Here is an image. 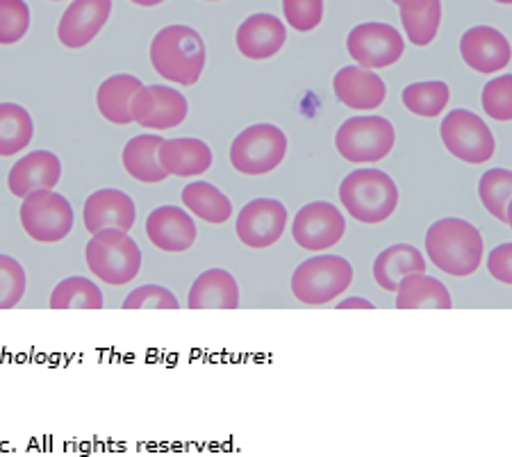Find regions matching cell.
Segmentation results:
<instances>
[{"label":"cell","mask_w":512,"mask_h":457,"mask_svg":"<svg viewBox=\"0 0 512 457\" xmlns=\"http://www.w3.org/2000/svg\"><path fill=\"white\" fill-rule=\"evenodd\" d=\"M426 253L442 273L467 278L481 267L483 237L469 221L440 219L426 232Z\"/></svg>","instance_id":"obj_1"},{"label":"cell","mask_w":512,"mask_h":457,"mask_svg":"<svg viewBox=\"0 0 512 457\" xmlns=\"http://www.w3.org/2000/svg\"><path fill=\"white\" fill-rule=\"evenodd\" d=\"M155 73L176 85H196L205 69V44L194 28L169 26L155 35L151 44Z\"/></svg>","instance_id":"obj_2"},{"label":"cell","mask_w":512,"mask_h":457,"mask_svg":"<svg viewBox=\"0 0 512 457\" xmlns=\"http://www.w3.org/2000/svg\"><path fill=\"white\" fill-rule=\"evenodd\" d=\"M340 201L355 221L383 223L399 205V189L387 173L378 169H358L340 185Z\"/></svg>","instance_id":"obj_3"},{"label":"cell","mask_w":512,"mask_h":457,"mask_svg":"<svg viewBox=\"0 0 512 457\" xmlns=\"http://www.w3.org/2000/svg\"><path fill=\"white\" fill-rule=\"evenodd\" d=\"M89 271L107 285L121 287L137 278L142 269V251L128 237V232L107 228L96 232L85 248Z\"/></svg>","instance_id":"obj_4"},{"label":"cell","mask_w":512,"mask_h":457,"mask_svg":"<svg viewBox=\"0 0 512 457\" xmlns=\"http://www.w3.org/2000/svg\"><path fill=\"white\" fill-rule=\"evenodd\" d=\"M353 282V267L344 257L317 255L305 260L292 276V294L305 305H326Z\"/></svg>","instance_id":"obj_5"},{"label":"cell","mask_w":512,"mask_h":457,"mask_svg":"<svg viewBox=\"0 0 512 457\" xmlns=\"http://www.w3.org/2000/svg\"><path fill=\"white\" fill-rule=\"evenodd\" d=\"M394 128L383 116H353L344 121L335 135V146L346 162L374 164L390 155Z\"/></svg>","instance_id":"obj_6"},{"label":"cell","mask_w":512,"mask_h":457,"mask_svg":"<svg viewBox=\"0 0 512 457\" xmlns=\"http://www.w3.org/2000/svg\"><path fill=\"white\" fill-rule=\"evenodd\" d=\"M287 137L285 132L271 126V123H258L246 128L235 137L230 146V164L244 176H264L271 173L285 160Z\"/></svg>","instance_id":"obj_7"},{"label":"cell","mask_w":512,"mask_h":457,"mask_svg":"<svg viewBox=\"0 0 512 457\" xmlns=\"http://www.w3.org/2000/svg\"><path fill=\"white\" fill-rule=\"evenodd\" d=\"M21 226L39 244H55L69 237L73 228V207L53 189L35 191L21 203Z\"/></svg>","instance_id":"obj_8"},{"label":"cell","mask_w":512,"mask_h":457,"mask_svg":"<svg viewBox=\"0 0 512 457\" xmlns=\"http://www.w3.org/2000/svg\"><path fill=\"white\" fill-rule=\"evenodd\" d=\"M440 135L447 151L467 164H485L497 151L492 130L485 126L481 116L467 110H453L442 121Z\"/></svg>","instance_id":"obj_9"},{"label":"cell","mask_w":512,"mask_h":457,"mask_svg":"<svg viewBox=\"0 0 512 457\" xmlns=\"http://www.w3.org/2000/svg\"><path fill=\"white\" fill-rule=\"evenodd\" d=\"M346 48L362 69H385L401 60L406 44L401 32L387 23H362L351 30Z\"/></svg>","instance_id":"obj_10"},{"label":"cell","mask_w":512,"mask_h":457,"mask_svg":"<svg viewBox=\"0 0 512 457\" xmlns=\"http://www.w3.org/2000/svg\"><path fill=\"white\" fill-rule=\"evenodd\" d=\"M346 232V221L335 205L326 201H317L305 205L303 210L294 216L292 235L294 242L305 251L321 253L340 244Z\"/></svg>","instance_id":"obj_11"},{"label":"cell","mask_w":512,"mask_h":457,"mask_svg":"<svg viewBox=\"0 0 512 457\" xmlns=\"http://www.w3.org/2000/svg\"><path fill=\"white\" fill-rule=\"evenodd\" d=\"M185 119L187 98L171 87H142L132 98V121L142 128L171 130L178 128Z\"/></svg>","instance_id":"obj_12"},{"label":"cell","mask_w":512,"mask_h":457,"mask_svg":"<svg viewBox=\"0 0 512 457\" xmlns=\"http://www.w3.org/2000/svg\"><path fill=\"white\" fill-rule=\"evenodd\" d=\"M287 226V210L274 198H258L242 207L235 232L239 242L249 248H269L283 237Z\"/></svg>","instance_id":"obj_13"},{"label":"cell","mask_w":512,"mask_h":457,"mask_svg":"<svg viewBox=\"0 0 512 457\" xmlns=\"http://www.w3.org/2000/svg\"><path fill=\"white\" fill-rule=\"evenodd\" d=\"M112 0H73L62 14L57 37L66 48H85L110 19Z\"/></svg>","instance_id":"obj_14"},{"label":"cell","mask_w":512,"mask_h":457,"mask_svg":"<svg viewBox=\"0 0 512 457\" xmlns=\"http://www.w3.org/2000/svg\"><path fill=\"white\" fill-rule=\"evenodd\" d=\"M146 237L164 253H183L196 242V223L176 205H164L148 214Z\"/></svg>","instance_id":"obj_15"},{"label":"cell","mask_w":512,"mask_h":457,"mask_svg":"<svg viewBox=\"0 0 512 457\" xmlns=\"http://www.w3.org/2000/svg\"><path fill=\"white\" fill-rule=\"evenodd\" d=\"M460 55L476 73H499L510 64V44L499 30L476 26L462 35Z\"/></svg>","instance_id":"obj_16"},{"label":"cell","mask_w":512,"mask_h":457,"mask_svg":"<svg viewBox=\"0 0 512 457\" xmlns=\"http://www.w3.org/2000/svg\"><path fill=\"white\" fill-rule=\"evenodd\" d=\"M135 214V203L128 194L119 189H98L85 201L82 219L92 235L107 228L128 232L135 226Z\"/></svg>","instance_id":"obj_17"},{"label":"cell","mask_w":512,"mask_h":457,"mask_svg":"<svg viewBox=\"0 0 512 457\" xmlns=\"http://www.w3.org/2000/svg\"><path fill=\"white\" fill-rule=\"evenodd\" d=\"M333 89L340 103L358 112L378 110L387 96L383 78L362 66H344L333 80Z\"/></svg>","instance_id":"obj_18"},{"label":"cell","mask_w":512,"mask_h":457,"mask_svg":"<svg viewBox=\"0 0 512 457\" xmlns=\"http://www.w3.org/2000/svg\"><path fill=\"white\" fill-rule=\"evenodd\" d=\"M62 176V164L51 151H35L12 166L7 185L16 198H26L35 191L53 189Z\"/></svg>","instance_id":"obj_19"},{"label":"cell","mask_w":512,"mask_h":457,"mask_svg":"<svg viewBox=\"0 0 512 457\" xmlns=\"http://www.w3.org/2000/svg\"><path fill=\"white\" fill-rule=\"evenodd\" d=\"M237 48L249 60H269L285 46L287 30L274 14H253L237 28Z\"/></svg>","instance_id":"obj_20"},{"label":"cell","mask_w":512,"mask_h":457,"mask_svg":"<svg viewBox=\"0 0 512 457\" xmlns=\"http://www.w3.org/2000/svg\"><path fill=\"white\" fill-rule=\"evenodd\" d=\"M158 162L167 176L178 178H194L203 176L212 166L210 146L201 139L183 137L164 141L158 151Z\"/></svg>","instance_id":"obj_21"},{"label":"cell","mask_w":512,"mask_h":457,"mask_svg":"<svg viewBox=\"0 0 512 457\" xmlns=\"http://www.w3.org/2000/svg\"><path fill=\"white\" fill-rule=\"evenodd\" d=\"M189 310H237L239 287L233 273L210 269L194 280L187 298Z\"/></svg>","instance_id":"obj_22"},{"label":"cell","mask_w":512,"mask_h":457,"mask_svg":"<svg viewBox=\"0 0 512 457\" xmlns=\"http://www.w3.org/2000/svg\"><path fill=\"white\" fill-rule=\"evenodd\" d=\"M396 310H451L449 289L426 273H410L396 287Z\"/></svg>","instance_id":"obj_23"},{"label":"cell","mask_w":512,"mask_h":457,"mask_svg":"<svg viewBox=\"0 0 512 457\" xmlns=\"http://www.w3.org/2000/svg\"><path fill=\"white\" fill-rule=\"evenodd\" d=\"M142 87V80L128 73L107 78L96 91L98 112L114 126H128L132 123V98Z\"/></svg>","instance_id":"obj_24"},{"label":"cell","mask_w":512,"mask_h":457,"mask_svg":"<svg viewBox=\"0 0 512 457\" xmlns=\"http://www.w3.org/2000/svg\"><path fill=\"white\" fill-rule=\"evenodd\" d=\"M410 273H426V260L415 246L394 244L376 257L374 278L385 292H396L399 282Z\"/></svg>","instance_id":"obj_25"},{"label":"cell","mask_w":512,"mask_h":457,"mask_svg":"<svg viewBox=\"0 0 512 457\" xmlns=\"http://www.w3.org/2000/svg\"><path fill=\"white\" fill-rule=\"evenodd\" d=\"M164 144V139L158 135H139L130 139L123 148V166H126L128 176L135 178L144 185H158L169 176L158 162V151Z\"/></svg>","instance_id":"obj_26"},{"label":"cell","mask_w":512,"mask_h":457,"mask_svg":"<svg viewBox=\"0 0 512 457\" xmlns=\"http://www.w3.org/2000/svg\"><path fill=\"white\" fill-rule=\"evenodd\" d=\"M401 23L415 46H428L437 37L442 21L440 0H399Z\"/></svg>","instance_id":"obj_27"},{"label":"cell","mask_w":512,"mask_h":457,"mask_svg":"<svg viewBox=\"0 0 512 457\" xmlns=\"http://www.w3.org/2000/svg\"><path fill=\"white\" fill-rule=\"evenodd\" d=\"M183 205L208 223H226L233 216V205L226 194H221L210 182H189L183 189Z\"/></svg>","instance_id":"obj_28"},{"label":"cell","mask_w":512,"mask_h":457,"mask_svg":"<svg viewBox=\"0 0 512 457\" xmlns=\"http://www.w3.org/2000/svg\"><path fill=\"white\" fill-rule=\"evenodd\" d=\"M35 123L26 107L0 103V157H12L30 146Z\"/></svg>","instance_id":"obj_29"},{"label":"cell","mask_w":512,"mask_h":457,"mask_svg":"<svg viewBox=\"0 0 512 457\" xmlns=\"http://www.w3.org/2000/svg\"><path fill=\"white\" fill-rule=\"evenodd\" d=\"M51 310H103V292L82 276L66 278L53 289Z\"/></svg>","instance_id":"obj_30"},{"label":"cell","mask_w":512,"mask_h":457,"mask_svg":"<svg viewBox=\"0 0 512 457\" xmlns=\"http://www.w3.org/2000/svg\"><path fill=\"white\" fill-rule=\"evenodd\" d=\"M478 196L494 219L510 226V201H512V173L508 169H492L483 173L478 182Z\"/></svg>","instance_id":"obj_31"},{"label":"cell","mask_w":512,"mask_h":457,"mask_svg":"<svg viewBox=\"0 0 512 457\" xmlns=\"http://www.w3.org/2000/svg\"><path fill=\"white\" fill-rule=\"evenodd\" d=\"M401 98H403V105H406L412 114L433 119V116L442 114L444 107L449 105L451 91L440 80L415 82V85H408L403 89Z\"/></svg>","instance_id":"obj_32"},{"label":"cell","mask_w":512,"mask_h":457,"mask_svg":"<svg viewBox=\"0 0 512 457\" xmlns=\"http://www.w3.org/2000/svg\"><path fill=\"white\" fill-rule=\"evenodd\" d=\"M30 10L23 0H0V44L10 46L26 37Z\"/></svg>","instance_id":"obj_33"},{"label":"cell","mask_w":512,"mask_h":457,"mask_svg":"<svg viewBox=\"0 0 512 457\" xmlns=\"http://www.w3.org/2000/svg\"><path fill=\"white\" fill-rule=\"evenodd\" d=\"M26 294V271L10 255H0V310H12Z\"/></svg>","instance_id":"obj_34"},{"label":"cell","mask_w":512,"mask_h":457,"mask_svg":"<svg viewBox=\"0 0 512 457\" xmlns=\"http://www.w3.org/2000/svg\"><path fill=\"white\" fill-rule=\"evenodd\" d=\"M481 101H483V110L490 114L494 121H510L512 119V78L501 76L497 80L487 82Z\"/></svg>","instance_id":"obj_35"},{"label":"cell","mask_w":512,"mask_h":457,"mask_svg":"<svg viewBox=\"0 0 512 457\" xmlns=\"http://www.w3.org/2000/svg\"><path fill=\"white\" fill-rule=\"evenodd\" d=\"M178 298L167 287L144 285L123 301V310H178Z\"/></svg>","instance_id":"obj_36"},{"label":"cell","mask_w":512,"mask_h":457,"mask_svg":"<svg viewBox=\"0 0 512 457\" xmlns=\"http://www.w3.org/2000/svg\"><path fill=\"white\" fill-rule=\"evenodd\" d=\"M283 12L294 30L310 32L324 19V0H283Z\"/></svg>","instance_id":"obj_37"},{"label":"cell","mask_w":512,"mask_h":457,"mask_svg":"<svg viewBox=\"0 0 512 457\" xmlns=\"http://www.w3.org/2000/svg\"><path fill=\"white\" fill-rule=\"evenodd\" d=\"M487 271L503 285H512V246L501 244L487 257Z\"/></svg>","instance_id":"obj_38"},{"label":"cell","mask_w":512,"mask_h":457,"mask_svg":"<svg viewBox=\"0 0 512 457\" xmlns=\"http://www.w3.org/2000/svg\"><path fill=\"white\" fill-rule=\"evenodd\" d=\"M337 310H374V303L365 301V298H349L337 305Z\"/></svg>","instance_id":"obj_39"},{"label":"cell","mask_w":512,"mask_h":457,"mask_svg":"<svg viewBox=\"0 0 512 457\" xmlns=\"http://www.w3.org/2000/svg\"><path fill=\"white\" fill-rule=\"evenodd\" d=\"M132 3H135V5H142V7H155V5L164 3V0H132Z\"/></svg>","instance_id":"obj_40"},{"label":"cell","mask_w":512,"mask_h":457,"mask_svg":"<svg viewBox=\"0 0 512 457\" xmlns=\"http://www.w3.org/2000/svg\"><path fill=\"white\" fill-rule=\"evenodd\" d=\"M497 3H501V5H510L512 0H497Z\"/></svg>","instance_id":"obj_41"},{"label":"cell","mask_w":512,"mask_h":457,"mask_svg":"<svg viewBox=\"0 0 512 457\" xmlns=\"http://www.w3.org/2000/svg\"><path fill=\"white\" fill-rule=\"evenodd\" d=\"M394 3H399V0H394Z\"/></svg>","instance_id":"obj_42"}]
</instances>
